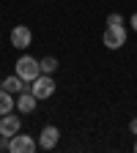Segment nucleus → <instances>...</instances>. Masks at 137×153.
Segmentation results:
<instances>
[{"instance_id": "nucleus-1", "label": "nucleus", "mask_w": 137, "mask_h": 153, "mask_svg": "<svg viewBox=\"0 0 137 153\" xmlns=\"http://www.w3.org/2000/svg\"><path fill=\"white\" fill-rule=\"evenodd\" d=\"M14 74L19 79H25V82H33L36 76L41 74V63H38L36 57H30V55H22L16 60V66H14Z\"/></svg>"}, {"instance_id": "nucleus-2", "label": "nucleus", "mask_w": 137, "mask_h": 153, "mask_svg": "<svg viewBox=\"0 0 137 153\" xmlns=\"http://www.w3.org/2000/svg\"><path fill=\"white\" fill-rule=\"evenodd\" d=\"M30 93L36 96L38 101H41V99H49V96L55 93V82H52V74H38L36 79L30 82Z\"/></svg>"}, {"instance_id": "nucleus-3", "label": "nucleus", "mask_w": 137, "mask_h": 153, "mask_svg": "<svg viewBox=\"0 0 137 153\" xmlns=\"http://www.w3.org/2000/svg\"><path fill=\"white\" fill-rule=\"evenodd\" d=\"M102 41H104L107 49H121V47L126 44V27H124V25H107Z\"/></svg>"}, {"instance_id": "nucleus-4", "label": "nucleus", "mask_w": 137, "mask_h": 153, "mask_svg": "<svg viewBox=\"0 0 137 153\" xmlns=\"http://www.w3.org/2000/svg\"><path fill=\"white\" fill-rule=\"evenodd\" d=\"M36 150V140L28 137V134H14V137L8 140V153H33Z\"/></svg>"}, {"instance_id": "nucleus-5", "label": "nucleus", "mask_w": 137, "mask_h": 153, "mask_svg": "<svg viewBox=\"0 0 137 153\" xmlns=\"http://www.w3.org/2000/svg\"><path fill=\"white\" fill-rule=\"evenodd\" d=\"M30 41H33V33H30L28 25H16V27L11 30V47H16V49H28Z\"/></svg>"}, {"instance_id": "nucleus-6", "label": "nucleus", "mask_w": 137, "mask_h": 153, "mask_svg": "<svg viewBox=\"0 0 137 153\" xmlns=\"http://www.w3.org/2000/svg\"><path fill=\"white\" fill-rule=\"evenodd\" d=\"M19 126H22V120H19V115H0V134H3V137H14V134L19 131Z\"/></svg>"}, {"instance_id": "nucleus-7", "label": "nucleus", "mask_w": 137, "mask_h": 153, "mask_svg": "<svg viewBox=\"0 0 137 153\" xmlns=\"http://www.w3.org/2000/svg\"><path fill=\"white\" fill-rule=\"evenodd\" d=\"M58 140H61V131H58V126H47L41 131V137H38V145H41L44 150H52L58 145Z\"/></svg>"}, {"instance_id": "nucleus-8", "label": "nucleus", "mask_w": 137, "mask_h": 153, "mask_svg": "<svg viewBox=\"0 0 137 153\" xmlns=\"http://www.w3.org/2000/svg\"><path fill=\"white\" fill-rule=\"evenodd\" d=\"M36 104H38V99H36L30 90H22V93L16 96V107H19V112H28V115H30V112L36 109Z\"/></svg>"}, {"instance_id": "nucleus-9", "label": "nucleus", "mask_w": 137, "mask_h": 153, "mask_svg": "<svg viewBox=\"0 0 137 153\" xmlns=\"http://www.w3.org/2000/svg\"><path fill=\"white\" fill-rule=\"evenodd\" d=\"M3 88H6L8 93H22V90H28V82H25V79H19V76L14 74V76H6Z\"/></svg>"}, {"instance_id": "nucleus-10", "label": "nucleus", "mask_w": 137, "mask_h": 153, "mask_svg": "<svg viewBox=\"0 0 137 153\" xmlns=\"http://www.w3.org/2000/svg\"><path fill=\"white\" fill-rule=\"evenodd\" d=\"M14 104H16L14 96H11L6 88H0V115H8V112L14 109Z\"/></svg>"}, {"instance_id": "nucleus-11", "label": "nucleus", "mask_w": 137, "mask_h": 153, "mask_svg": "<svg viewBox=\"0 0 137 153\" xmlns=\"http://www.w3.org/2000/svg\"><path fill=\"white\" fill-rule=\"evenodd\" d=\"M41 74H52V71H58V57H41Z\"/></svg>"}, {"instance_id": "nucleus-12", "label": "nucleus", "mask_w": 137, "mask_h": 153, "mask_svg": "<svg viewBox=\"0 0 137 153\" xmlns=\"http://www.w3.org/2000/svg\"><path fill=\"white\" fill-rule=\"evenodd\" d=\"M107 25H124L121 14H110V16H107Z\"/></svg>"}, {"instance_id": "nucleus-13", "label": "nucleus", "mask_w": 137, "mask_h": 153, "mask_svg": "<svg viewBox=\"0 0 137 153\" xmlns=\"http://www.w3.org/2000/svg\"><path fill=\"white\" fill-rule=\"evenodd\" d=\"M132 30H134V33H137V11H134V14H132Z\"/></svg>"}, {"instance_id": "nucleus-14", "label": "nucleus", "mask_w": 137, "mask_h": 153, "mask_svg": "<svg viewBox=\"0 0 137 153\" xmlns=\"http://www.w3.org/2000/svg\"><path fill=\"white\" fill-rule=\"evenodd\" d=\"M129 131H132V134H137V118H134V120L129 123Z\"/></svg>"}, {"instance_id": "nucleus-15", "label": "nucleus", "mask_w": 137, "mask_h": 153, "mask_svg": "<svg viewBox=\"0 0 137 153\" xmlns=\"http://www.w3.org/2000/svg\"><path fill=\"white\" fill-rule=\"evenodd\" d=\"M134 150H137V142H134Z\"/></svg>"}]
</instances>
